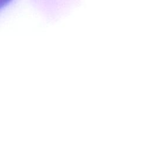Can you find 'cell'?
Segmentation results:
<instances>
[{"instance_id": "1", "label": "cell", "mask_w": 150, "mask_h": 150, "mask_svg": "<svg viewBox=\"0 0 150 150\" xmlns=\"http://www.w3.org/2000/svg\"><path fill=\"white\" fill-rule=\"evenodd\" d=\"M11 0H0V9L5 6L11 2Z\"/></svg>"}]
</instances>
